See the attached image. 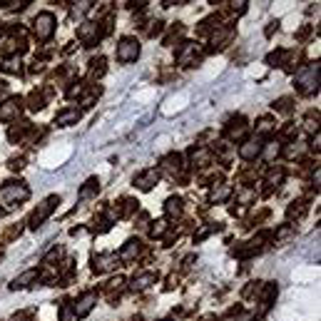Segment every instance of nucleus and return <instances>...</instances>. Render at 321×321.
<instances>
[{"mask_svg": "<svg viewBox=\"0 0 321 321\" xmlns=\"http://www.w3.org/2000/svg\"><path fill=\"white\" fill-rule=\"evenodd\" d=\"M197 60H199V48L194 43H185L182 50L177 53V63L185 65V67H192V65H197Z\"/></svg>", "mask_w": 321, "mask_h": 321, "instance_id": "6", "label": "nucleus"}, {"mask_svg": "<svg viewBox=\"0 0 321 321\" xmlns=\"http://www.w3.org/2000/svg\"><path fill=\"white\" fill-rule=\"evenodd\" d=\"M77 120H80V110H75V107H72V110H60V112H58V117H55V122H58L60 127L75 125Z\"/></svg>", "mask_w": 321, "mask_h": 321, "instance_id": "13", "label": "nucleus"}, {"mask_svg": "<svg viewBox=\"0 0 321 321\" xmlns=\"http://www.w3.org/2000/svg\"><path fill=\"white\" fill-rule=\"evenodd\" d=\"M8 72H20V58H10V60H5V65H3Z\"/></svg>", "mask_w": 321, "mask_h": 321, "instance_id": "23", "label": "nucleus"}, {"mask_svg": "<svg viewBox=\"0 0 321 321\" xmlns=\"http://www.w3.org/2000/svg\"><path fill=\"white\" fill-rule=\"evenodd\" d=\"M77 38H80L82 43H87V45L97 43V40H100V28H97V23H85V25H80Z\"/></svg>", "mask_w": 321, "mask_h": 321, "instance_id": "7", "label": "nucleus"}, {"mask_svg": "<svg viewBox=\"0 0 321 321\" xmlns=\"http://www.w3.org/2000/svg\"><path fill=\"white\" fill-rule=\"evenodd\" d=\"M165 232H167V222H165V219L154 222V227H152V237H162Z\"/></svg>", "mask_w": 321, "mask_h": 321, "instance_id": "22", "label": "nucleus"}, {"mask_svg": "<svg viewBox=\"0 0 321 321\" xmlns=\"http://www.w3.org/2000/svg\"><path fill=\"white\" fill-rule=\"evenodd\" d=\"M55 204H60V197H48V199H45V202H43L33 214H30V227H33V229H38V227L50 217V212L55 209Z\"/></svg>", "mask_w": 321, "mask_h": 321, "instance_id": "2", "label": "nucleus"}, {"mask_svg": "<svg viewBox=\"0 0 321 321\" xmlns=\"http://www.w3.org/2000/svg\"><path fill=\"white\" fill-rule=\"evenodd\" d=\"M279 154V144L276 142H269V147H266V159H274Z\"/></svg>", "mask_w": 321, "mask_h": 321, "instance_id": "25", "label": "nucleus"}, {"mask_svg": "<svg viewBox=\"0 0 321 321\" xmlns=\"http://www.w3.org/2000/svg\"><path fill=\"white\" fill-rule=\"evenodd\" d=\"M157 281V274H152V271H142V274H134V279H132V289H147L149 284H154Z\"/></svg>", "mask_w": 321, "mask_h": 321, "instance_id": "12", "label": "nucleus"}, {"mask_svg": "<svg viewBox=\"0 0 321 321\" xmlns=\"http://www.w3.org/2000/svg\"><path fill=\"white\" fill-rule=\"evenodd\" d=\"M165 212H167L170 217H177V214H182V199H177V197L167 199V204H165Z\"/></svg>", "mask_w": 321, "mask_h": 321, "instance_id": "17", "label": "nucleus"}, {"mask_svg": "<svg viewBox=\"0 0 321 321\" xmlns=\"http://www.w3.org/2000/svg\"><path fill=\"white\" fill-rule=\"evenodd\" d=\"M137 254H139V242H137V239H129L127 244H125V249H122V254H120V259H134L137 257Z\"/></svg>", "mask_w": 321, "mask_h": 321, "instance_id": "16", "label": "nucleus"}, {"mask_svg": "<svg viewBox=\"0 0 321 321\" xmlns=\"http://www.w3.org/2000/svg\"><path fill=\"white\" fill-rule=\"evenodd\" d=\"M95 301H97V294L95 291H87L75 306H72V311H75V316L80 319V316H85V314H90L92 311V306H95Z\"/></svg>", "mask_w": 321, "mask_h": 321, "instance_id": "9", "label": "nucleus"}, {"mask_svg": "<svg viewBox=\"0 0 321 321\" xmlns=\"http://www.w3.org/2000/svg\"><path fill=\"white\" fill-rule=\"evenodd\" d=\"M281 177H284V172H281V170H269L266 182H269V185H279V182H281Z\"/></svg>", "mask_w": 321, "mask_h": 321, "instance_id": "21", "label": "nucleus"}, {"mask_svg": "<svg viewBox=\"0 0 321 321\" xmlns=\"http://www.w3.org/2000/svg\"><path fill=\"white\" fill-rule=\"evenodd\" d=\"M63 321H77V316H75V314H72V311L65 306V309H63Z\"/></svg>", "mask_w": 321, "mask_h": 321, "instance_id": "27", "label": "nucleus"}, {"mask_svg": "<svg viewBox=\"0 0 321 321\" xmlns=\"http://www.w3.org/2000/svg\"><path fill=\"white\" fill-rule=\"evenodd\" d=\"M157 180H159V170H144L142 175H137L134 177V185L139 187V190H152L154 185H157Z\"/></svg>", "mask_w": 321, "mask_h": 321, "instance_id": "8", "label": "nucleus"}, {"mask_svg": "<svg viewBox=\"0 0 321 321\" xmlns=\"http://www.w3.org/2000/svg\"><path fill=\"white\" fill-rule=\"evenodd\" d=\"M35 279H38V271H35V269H30V271L20 274V276L10 284V289H25V286H28L30 281H35Z\"/></svg>", "mask_w": 321, "mask_h": 321, "instance_id": "15", "label": "nucleus"}, {"mask_svg": "<svg viewBox=\"0 0 321 321\" xmlns=\"http://www.w3.org/2000/svg\"><path fill=\"white\" fill-rule=\"evenodd\" d=\"M33 30H35L38 40H48L55 33V15L53 13H40L35 18V23H33Z\"/></svg>", "mask_w": 321, "mask_h": 321, "instance_id": "1", "label": "nucleus"}, {"mask_svg": "<svg viewBox=\"0 0 321 321\" xmlns=\"http://www.w3.org/2000/svg\"><path fill=\"white\" fill-rule=\"evenodd\" d=\"M229 194V185H222V187H214L212 190V202H222L224 197Z\"/></svg>", "mask_w": 321, "mask_h": 321, "instance_id": "18", "label": "nucleus"}, {"mask_svg": "<svg viewBox=\"0 0 321 321\" xmlns=\"http://www.w3.org/2000/svg\"><path fill=\"white\" fill-rule=\"evenodd\" d=\"M115 266H117V254H97V257L92 259V269H95L97 274L110 271V269H115Z\"/></svg>", "mask_w": 321, "mask_h": 321, "instance_id": "10", "label": "nucleus"}, {"mask_svg": "<svg viewBox=\"0 0 321 321\" xmlns=\"http://www.w3.org/2000/svg\"><path fill=\"white\" fill-rule=\"evenodd\" d=\"M20 112V100H8L3 107H0V120H10Z\"/></svg>", "mask_w": 321, "mask_h": 321, "instance_id": "14", "label": "nucleus"}, {"mask_svg": "<svg viewBox=\"0 0 321 321\" xmlns=\"http://www.w3.org/2000/svg\"><path fill=\"white\" fill-rule=\"evenodd\" d=\"M319 85V65H309L299 72V87L301 92H314Z\"/></svg>", "mask_w": 321, "mask_h": 321, "instance_id": "3", "label": "nucleus"}, {"mask_svg": "<svg viewBox=\"0 0 321 321\" xmlns=\"http://www.w3.org/2000/svg\"><path fill=\"white\" fill-rule=\"evenodd\" d=\"M90 75H92V77H102V75H105V60H102V58L92 63V72H90Z\"/></svg>", "mask_w": 321, "mask_h": 321, "instance_id": "19", "label": "nucleus"}, {"mask_svg": "<svg viewBox=\"0 0 321 321\" xmlns=\"http://www.w3.org/2000/svg\"><path fill=\"white\" fill-rule=\"evenodd\" d=\"M239 154H242V159H254L261 154V139L259 137H252V139H247L242 147H239Z\"/></svg>", "mask_w": 321, "mask_h": 321, "instance_id": "11", "label": "nucleus"}, {"mask_svg": "<svg viewBox=\"0 0 321 321\" xmlns=\"http://www.w3.org/2000/svg\"><path fill=\"white\" fill-rule=\"evenodd\" d=\"M95 190H97V182H95V180H90V182H87V187H82V192H80V197L85 199V197H90V194L95 192Z\"/></svg>", "mask_w": 321, "mask_h": 321, "instance_id": "24", "label": "nucleus"}, {"mask_svg": "<svg viewBox=\"0 0 321 321\" xmlns=\"http://www.w3.org/2000/svg\"><path fill=\"white\" fill-rule=\"evenodd\" d=\"M165 165H167L170 172H177V170H180V157H177V154H170V157L165 159Z\"/></svg>", "mask_w": 321, "mask_h": 321, "instance_id": "20", "label": "nucleus"}, {"mask_svg": "<svg viewBox=\"0 0 321 321\" xmlns=\"http://www.w3.org/2000/svg\"><path fill=\"white\" fill-rule=\"evenodd\" d=\"M137 58H139V43H137L134 38L120 40V45H117V60H120V63H132V60H137Z\"/></svg>", "mask_w": 321, "mask_h": 321, "instance_id": "4", "label": "nucleus"}, {"mask_svg": "<svg viewBox=\"0 0 321 321\" xmlns=\"http://www.w3.org/2000/svg\"><path fill=\"white\" fill-rule=\"evenodd\" d=\"M296 144V142H294ZM304 152V144H296V147H289L286 149V157H296V154H301Z\"/></svg>", "mask_w": 321, "mask_h": 321, "instance_id": "26", "label": "nucleus"}, {"mask_svg": "<svg viewBox=\"0 0 321 321\" xmlns=\"http://www.w3.org/2000/svg\"><path fill=\"white\" fill-rule=\"evenodd\" d=\"M28 187L25 185H5L3 190H0V202L3 204H15V202H23V199H28Z\"/></svg>", "mask_w": 321, "mask_h": 321, "instance_id": "5", "label": "nucleus"}]
</instances>
